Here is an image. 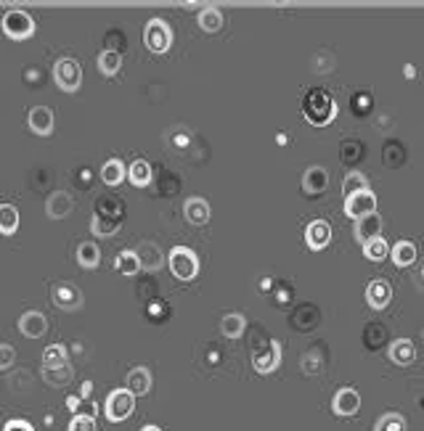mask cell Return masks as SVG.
Here are the masks:
<instances>
[{"label":"cell","instance_id":"26","mask_svg":"<svg viewBox=\"0 0 424 431\" xmlns=\"http://www.w3.org/2000/svg\"><path fill=\"white\" fill-rule=\"evenodd\" d=\"M127 177H130V183H133L136 188H146V185L151 183V164L143 161V159H136V161L130 164V170H127Z\"/></svg>","mask_w":424,"mask_h":431},{"label":"cell","instance_id":"22","mask_svg":"<svg viewBox=\"0 0 424 431\" xmlns=\"http://www.w3.org/2000/svg\"><path fill=\"white\" fill-rule=\"evenodd\" d=\"M414 357H416V347L411 339H395L390 344V360L395 365H408V363H414Z\"/></svg>","mask_w":424,"mask_h":431},{"label":"cell","instance_id":"1","mask_svg":"<svg viewBox=\"0 0 424 431\" xmlns=\"http://www.w3.org/2000/svg\"><path fill=\"white\" fill-rule=\"evenodd\" d=\"M303 114L313 127H326L337 117V103L323 88H313V90H308L303 101Z\"/></svg>","mask_w":424,"mask_h":431},{"label":"cell","instance_id":"39","mask_svg":"<svg viewBox=\"0 0 424 431\" xmlns=\"http://www.w3.org/2000/svg\"><path fill=\"white\" fill-rule=\"evenodd\" d=\"M16 363V350L11 344H0V371H8Z\"/></svg>","mask_w":424,"mask_h":431},{"label":"cell","instance_id":"36","mask_svg":"<svg viewBox=\"0 0 424 431\" xmlns=\"http://www.w3.org/2000/svg\"><path fill=\"white\" fill-rule=\"evenodd\" d=\"M374 431H406V418L398 413H384L374 423Z\"/></svg>","mask_w":424,"mask_h":431},{"label":"cell","instance_id":"7","mask_svg":"<svg viewBox=\"0 0 424 431\" xmlns=\"http://www.w3.org/2000/svg\"><path fill=\"white\" fill-rule=\"evenodd\" d=\"M51 299H53V304L64 310V313H77L82 307V291L75 286V283H69V280H61L53 286V291H51Z\"/></svg>","mask_w":424,"mask_h":431},{"label":"cell","instance_id":"32","mask_svg":"<svg viewBox=\"0 0 424 431\" xmlns=\"http://www.w3.org/2000/svg\"><path fill=\"white\" fill-rule=\"evenodd\" d=\"M90 231H93V235H99V238H103V235H114L117 231H120V220H117V217L96 215L93 220H90Z\"/></svg>","mask_w":424,"mask_h":431},{"label":"cell","instance_id":"24","mask_svg":"<svg viewBox=\"0 0 424 431\" xmlns=\"http://www.w3.org/2000/svg\"><path fill=\"white\" fill-rule=\"evenodd\" d=\"M72 376H75V371L69 368V363L66 365H59V368H42V381L48 384V387H66L69 381H72Z\"/></svg>","mask_w":424,"mask_h":431},{"label":"cell","instance_id":"20","mask_svg":"<svg viewBox=\"0 0 424 431\" xmlns=\"http://www.w3.org/2000/svg\"><path fill=\"white\" fill-rule=\"evenodd\" d=\"M151 384H154L151 371H149V368H143V365H138V368H133V371L127 373V389L136 394V397L151 392Z\"/></svg>","mask_w":424,"mask_h":431},{"label":"cell","instance_id":"49","mask_svg":"<svg viewBox=\"0 0 424 431\" xmlns=\"http://www.w3.org/2000/svg\"><path fill=\"white\" fill-rule=\"evenodd\" d=\"M141 431H162V429H160V426H143Z\"/></svg>","mask_w":424,"mask_h":431},{"label":"cell","instance_id":"42","mask_svg":"<svg viewBox=\"0 0 424 431\" xmlns=\"http://www.w3.org/2000/svg\"><path fill=\"white\" fill-rule=\"evenodd\" d=\"M3 431H35L27 421H21V418H14V421H8L5 423V429Z\"/></svg>","mask_w":424,"mask_h":431},{"label":"cell","instance_id":"43","mask_svg":"<svg viewBox=\"0 0 424 431\" xmlns=\"http://www.w3.org/2000/svg\"><path fill=\"white\" fill-rule=\"evenodd\" d=\"M353 106H356V109H369V106H371V99H369V96H364V99H356L353 101Z\"/></svg>","mask_w":424,"mask_h":431},{"label":"cell","instance_id":"6","mask_svg":"<svg viewBox=\"0 0 424 431\" xmlns=\"http://www.w3.org/2000/svg\"><path fill=\"white\" fill-rule=\"evenodd\" d=\"M3 32L11 40H27L35 35V21L27 11H5L3 16Z\"/></svg>","mask_w":424,"mask_h":431},{"label":"cell","instance_id":"13","mask_svg":"<svg viewBox=\"0 0 424 431\" xmlns=\"http://www.w3.org/2000/svg\"><path fill=\"white\" fill-rule=\"evenodd\" d=\"M19 331L27 336V339H42L48 333V320L45 315L38 313V310H29L19 317Z\"/></svg>","mask_w":424,"mask_h":431},{"label":"cell","instance_id":"25","mask_svg":"<svg viewBox=\"0 0 424 431\" xmlns=\"http://www.w3.org/2000/svg\"><path fill=\"white\" fill-rule=\"evenodd\" d=\"M19 231V209L11 204H0V233L14 235Z\"/></svg>","mask_w":424,"mask_h":431},{"label":"cell","instance_id":"8","mask_svg":"<svg viewBox=\"0 0 424 431\" xmlns=\"http://www.w3.org/2000/svg\"><path fill=\"white\" fill-rule=\"evenodd\" d=\"M377 212V196L371 191H361L356 196L345 198V215L353 217V220H361L366 215H374Z\"/></svg>","mask_w":424,"mask_h":431},{"label":"cell","instance_id":"5","mask_svg":"<svg viewBox=\"0 0 424 431\" xmlns=\"http://www.w3.org/2000/svg\"><path fill=\"white\" fill-rule=\"evenodd\" d=\"M53 79L64 93H77L82 85V69L75 59H59L53 66Z\"/></svg>","mask_w":424,"mask_h":431},{"label":"cell","instance_id":"10","mask_svg":"<svg viewBox=\"0 0 424 431\" xmlns=\"http://www.w3.org/2000/svg\"><path fill=\"white\" fill-rule=\"evenodd\" d=\"M72 209H75V198L66 191H53L45 198V215L51 220H64L66 215H72Z\"/></svg>","mask_w":424,"mask_h":431},{"label":"cell","instance_id":"29","mask_svg":"<svg viewBox=\"0 0 424 431\" xmlns=\"http://www.w3.org/2000/svg\"><path fill=\"white\" fill-rule=\"evenodd\" d=\"M122 66V56L117 51H101L99 53V72L103 77H114Z\"/></svg>","mask_w":424,"mask_h":431},{"label":"cell","instance_id":"19","mask_svg":"<svg viewBox=\"0 0 424 431\" xmlns=\"http://www.w3.org/2000/svg\"><path fill=\"white\" fill-rule=\"evenodd\" d=\"M183 215L191 225H207L210 222V204L202 196H191L183 207Z\"/></svg>","mask_w":424,"mask_h":431},{"label":"cell","instance_id":"44","mask_svg":"<svg viewBox=\"0 0 424 431\" xmlns=\"http://www.w3.org/2000/svg\"><path fill=\"white\" fill-rule=\"evenodd\" d=\"M77 405H80V397H69V400H66V408H69V410H77Z\"/></svg>","mask_w":424,"mask_h":431},{"label":"cell","instance_id":"40","mask_svg":"<svg viewBox=\"0 0 424 431\" xmlns=\"http://www.w3.org/2000/svg\"><path fill=\"white\" fill-rule=\"evenodd\" d=\"M313 66L321 72V75H326V72H332V66H334V59L332 56H323V53H319L316 59H313Z\"/></svg>","mask_w":424,"mask_h":431},{"label":"cell","instance_id":"4","mask_svg":"<svg viewBox=\"0 0 424 431\" xmlns=\"http://www.w3.org/2000/svg\"><path fill=\"white\" fill-rule=\"evenodd\" d=\"M143 45L151 53H167L173 45V29L164 19H149L143 27Z\"/></svg>","mask_w":424,"mask_h":431},{"label":"cell","instance_id":"14","mask_svg":"<svg viewBox=\"0 0 424 431\" xmlns=\"http://www.w3.org/2000/svg\"><path fill=\"white\" fill-rule=\"evenodd\" d=\"M305 241H308V246H310L313 252L323 249V246L332 241V225H329L326 220H313V222L305 228Z\"/></svg>","mask_w":424,"mask_h":431},{"label":"cell","instance_id":"48","mask_svg":"<svg viewBox=\"0 0 424 431\" xmlns=\"http://www.w3.org/2000/svg\"><path fill=\"white\" fill-rule=\"evenodd\" d=\"M271 283H273V280H271V278H265L263 283H260V289H263V291H268V289H271Z\"/></svg>","mask_w":424,"mask_h":431},{"label":"cell","instance_id":"28","mask_svg":"<svg viewBox=\"0 0 424 431\" xmlns=\"http://www.w3.org/2000/svg\"><path fill=\"white\" fill-rule=\"evenodd\" d=\"M125 175H127V170H125V164H122L120 159H109L101 167V180L106 185H120L122 180H125Z\"/></svg>","mask_w":424,"mask_h":431},{"label":"cell","instance_id":"27","mask_svg":"<svg viewBox=\"0 0 424 431\" xmlns=\"http://www.w3.org/2000/svg\"><path fill=\"white\" fill-rule=\"evenodd\" d=\"M114 267H117V273H122V275L141 273V262H138L136 249H125V252H120L117 259H114Z\"/></svg>","mask_w":424,"mask_h":431},{"label":"cell","instance_id":"34","mask_svg":"<svg viewBox=\"0 0 424 431\" xmlns=\"http://www.w3.org/2000/svg\"><path fill=\"white\" fill-rule=\"evenodd\" d=\"M387 254H390V246H387V241H384L382 235H379V238H371V241L364 244V257L371 259V262H382Z\"/></svg>","mask_w":424,"mask_h":431},{"label":"cell","instance_id":"46","mask_svg":"<svg viewBox=\"0 0 424 431\" xmlns=\"http://www.w3.org/2000/svg\"><path fill=\"white\" fill-rule=\"evenodd\" d=\"M374 125L382 130V127H390V119H387V117H377V122H374Z\"/></svg>","mask_w":424,"mask_h":431},{"label":"cell","instance_id":"47","mask_svg":"<svg viewBox=\"0 0 424 431\" xmlns=\"http://www.w3.org/2000/svg\"><path fill=\"white\" fill-rule=\"evenodd\" d=\"M416 283H419V289H424V265L419 267V273H416Z\"/></svg>","mask_w":424,"mask_h":431},{"label":"cell","instance_id":"17","mask_svg":"<svg viewBox=\"0 0 424 431\" xmlns=\"http://www.w3.org/2000/svg\"><path fill=\"white\" fill-rule=\"evenodd\" d=\"M29 130L35 135H51L53 133V112L48 106H35L29 112Z\"/></svg>","mask_w":424,"mask_h":431},{"label":"cell","instance_id":"16","mask_svg":"<svg viewBox=\"0 0 424 431\" xmlns=\"http://www.w3.org/2000/svg\"><path fill=\"white\" fill-rule=\"evenodd\" d=\"M390 299H392V286H390L384 278H377V280L369 283V289H366V302H369L374 310H384V307L390 304Z\"/></svg>","mask_w":424,"mask_h":431},{"label":"cell","instance_id":"18","mask_svg":"<svg viewBox=\"0 0 424 431\" xmlns=\"http://www.w3.org/2000/svg\"><path fill=\"white\" fill-rule=\"evenodd\" d=\"M382 235V217L377 215H366L361 220H356V238L366 244V241H371V238H379Z\"/></svg>","mask_w":424,"mask_h":431},{"label":"cell","instance_id":"31","mask_svg":"<svg viewBox=\"0 0 424 431\" xmlns=\"http://www.w3.org/2000/svg\"><path fill=\"white\" fill-rule=\"evenodd\" d=\"M199 27H202L207 35H215V32H221L223 27V14L218 8H202V14H199Z\"/></svg>","mask_w":424,"mask_h":431},{"label":"cell","instance_id":"37","mask_svg":"<svg viewBox=\"0 0 424 431\" xmlns=\"http://www.w3.org/2000/svg\"><path fill=\"white\" fill-rule=\"evenodd\" d=\"M319 323V313L313 310V307H303L300 313L295 315V326H300L303 331H308V328H313Z\"/></svg>","mask_w":424,"mask_h":431},{"label":"cell","instance_id":"33","mask_svg":"<svg viewBox=\"0 0 424 431\" xmlns=\"http://www.w3.org/2000/svg\"><path fill=\"white\" fill-rule=\"evenodd\" d=\"M244 315H239V313H228L225 317L221 320V331H223V336H228V339H239L244 333Z\"/></svg>","mask_w":424,"mask_h":431},{"label":"cell","instance_id":"30","mask_svg":"<svg viewBox=\"0 0 424 431\" xmlns=\"http://www.w3.org/2000/svg\"><path fill=\"white\" fill-rule=\"evenodd\" d=\"M69 363V352L64 344H51L45 352H42V368H59Z\"/></svg>","mask_w":424,"mask_h":431},{"label":"cell","instance_id":"9","mask_svg":"<svg viewBox=\"0 0 424 431\" xmlns=\"http://www.w3.org/2000/svg\"><path fill=\"white\" fill-rule=\"evenodd\" d=\"M282 363V344L279 341H268L260 352L252 354V365L258 373H271L279 368Z\"/></svg>","mask_w":424,"mask_h":431},{"label":"cell","instance_id":"11","mask_svg":"<svg viewBox=\"0 0 424 431\" xmlns=\"http://www.w3.org/2000/svg\"><path fill=\"white\" fill-rule=\"evenodd\" d=\"M136 254H138V262H141V270H149V273H157L162 265L167 262L164 254H162V249L154 241H143L141 246L136 249Z\"/></svg>","mask_w":424,"mask_h":431},{"label":"cell","instance_id":"2","mask_svg":"<svg viewBox=\"0 0 424 431\" xmlns=\"http://www.w3.org/2000/svg\"><path fill=\"white\" fill-rule=\"evenodd\" d=\"M167 265H170V273L178 280H191L199 273V257L194 254L188 246H175L167 257Z\"/></svg>","mask_w":424,"mask_h":431},{"label":"cell","instance_id":"35","mask_svg":"<svg viewBox=\"0 0 424 431\" xmlns=\"http://www.w3.org/2000/svg\"><path fill=\"white\" fill-rule=\"evenodd\" d=\"M361 191H369V180H366V175H361V172H350L342 183V196L350 198V196H356V194H361Z\"/></svg>","mask_w":424,"mask_h":431},{"label":"cell","instance_id":"45","mask_svg":"<svg viewBox=\"0 0 424 431\" xmlns=\"http://www.w3.org/2000/svg\"><path fill=\"white\" fill-rule=\"evenodd\" d=\"M90 389H93V384H90V381H85V384H82L80 397H90Z\"/></svg>","mask_w":424,"mask_h":431},{"label":"cell","instance_id":"21","mask_svg":"<svg viewBox=\"0 0 424 431\" xmlns=\"http://www.w3.org/2000/svg\"><path fill=\"white\" fill-rule=\"evenodd\" d=\"M77 265L82 270H96L101 265V249L93 241H82L77 246Z\"/></svg>","mask_w":424,"mask_h":431},{"label":"cell","instance_id":"15","mask_svg":"<svg viewBox=\"0 0 424 431\" xmlns=\"http://www.w3.org/2000/svg\"><path fill=\"white\" fill-rule=\"evenodd\" d=\"M326 185H329V172L319 167V164H313V167H308L303 175V191L308 196H319L326 191Z\"/></svg>","mask_w":424,"mask_h":431},{"label":"cell","instance_id":"41","mask_svg":"<svg viewBox=\"0 0 424 431\" xmlns=\"http://www.w3.org/2000/svg\"><path fill=\"white\" fill-rule=\"evenodd\" d=\"M361 146H353V143H345L342 146V154H345V161H356V159H361Z\"/></svg>","mask_w":424,"mask_h":431},{"label":"cell","instance_id":"3","mask_svg":"<svg viewBox=\"0 0 424 431\" xmlns=\"http://www.w3.org/2000/svg\"><path fill=\"white\" fill-rule=\"evenodd\" d=\"M136 410V394L130 389H114V392L106 397V405H103V413L112 423H122L127 421Z\"/></svg>","mask_w":424,"mask_h":431},{"label":"cell","instance_id":"38","mask_svg":"<svg viewBox=\"0 0 424 431\" xmlns=\"http://www.w3.org/2000/svg\"><path fill=\"white\" fill-rule=\"evenodd\" d=\"M69 431H96V418L93 415H75L69 421Z\"/></svg>","mask_w":424,"mask_h":431},{"label":"cell","instance_id":"12","mask_svg":"<svg viewBox=\"0 0 424 431\" xmlns=\"http://www.w3.org/2000/svg\"><path fill=\"white\" fill-rule=\"evenodd\" d=\"M361 408V394L356 392V389H350V387H345L340 392L334 394V400H332V410L337 413V415H356Z\"/></svg>","mask_w":424,"mask_h":431},{"label":"cell","instance_id":"23","mask_svg":"<svg viewBox=\"0 0 424 431\" xmlns=\"http://www.w3.org/2000/svg\"><path fill=\"white\" fill-rule=\"evenodd\" d=\"M390 257L398 267H411L416 262V246L411 241H398L392 249H390Z\"/></svg>","mask_w":424,"mask_h":431}]
</instances>
